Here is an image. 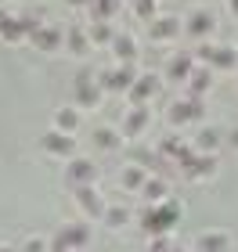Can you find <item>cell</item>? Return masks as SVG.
Masks as SVG:
<instances>
[{
  "mask_svg": "<svg viewBox=\"0 0 238 252\" xmlns=\"http://www.w3.org/2000/svg\"><path fill=\"white\" fill-rule=\"evenodd\" d=\"M180 216H184L180 202L177 198H166L159 205H144L141 216H137V223H141V231L148 238H166V234H173V227L180 223Z\"/></svg>",
  "mask_w": 238,
  "mask_h": 252,
  "instance_id": "1",
  "label": "cell"
},
{
  "mask_svg": "<svg viewBox=\"0 0 238 252\" xmlns=\"http://www.w3.org/2000/svg\"><path fill=\"white\" fill-rule=\"evenodd\" d=\"M65 188H87V184H98V166H94V158H87V155H72L69 162H65Z\"/></svg>",
  "mask_w": 238,
  "mask_h": 252,
  "instance_id": "4",
  "label": "cell"
},
{
  "mask_svg": "<svg viewBox=\"0 0 238 252\" xmlns=\"http://www.w3.org/2000/svg\"><path fill=\"white\" fill-rule=\"evenodd\" d=\"M69 7H90V0H65Z\"/></svg>",
  "mask_w": 238,
  "mask_h": 252,
  "instance_id": "36",
  "label": "cell"
},
{
  "mask_svg": "<svg viewBox=\"0 0 238 252\" xmlns=\"http://www.w3.org/2000/svg\"><path fill=\"white\" fill-rule=\"evenodd\" d=\"M72 202H76V209L83 213L87 220H98V223H101V216H105V209H108L105 194H101L94 184H87V188H76V191H72Z\"/></svg>",
  "mask_w": 238,
  "mask_h": 252,
  "instance_id": "6",
  "label": "cell"
},
{
  "mask_svg": "<svg viewBox=\"0 0 238 252\" xmlns=\"http://www.w3.org/2000/svg\"><path fill=\"white\" fill-rule=\"evenodd\" d=\"M195 252H231V234L228 231H202L195 238Z\"/></svg>",
  "mask_w": 238,
  "mask_h": 252,
  "instance_id": "19",
  "label": "cell"
},
{
  "mask_svg": "<svg viewBox=\"0 0 238 252\" xmlns=\"http://www.w3.org/2000/svg\"><path fill=\"white\" fill-rule=\"evenodd\" d=\"M228 141H231V148H235V152H238V126H235V130L228 133Z\"/></svg>",
  "mask_w": 238,
  "mask_h": 252,
  "instance_id": "35",
  "label": "cell"
},
{
  "mask_svg": "<svg viewBox=\"0 0 238 252\" xmlns=\"http://www.w3.org/2000/svg\"><path fill=\"white\" fill-rule=\"evenodd\" d=\"M155 152L163 155V158H170V162H173V166L180 169V166H184V162H188L191 155H195V148H191L188 141H180V137H163Z\"/></svg>",
  "mask_w": 238,
  "mask_h": 252,
  "instance_id": "15",
  "label": "cell"
},
{
  "mask_svg": "<svg viewBox=\"0 0 238 252\" xmlns=\"http://www.w3.org/2000/svg\"><path fill=\"white\" fill-rule=\"evenodd\" d=\"M47 252H69V249H65V245L58 242V238H51V249H47Z\"/></svg>",
  "mask_w": 238,
  "mask_h": 252,
  "instance_id": "34",
  "label": "cell"
},
{
  "mask_svg": "<svg viewBox=\"0 0 238 252\" xmlns=\"http://www.w3.org/2000/svg\"><path fill=\"white\" fill-rule=\"evenodd\" d=\"M87 36H90V43H112V36H116V29H112L108 22H90Z\"/></svg>",
  "mask_w": 238,
  "mask_h": 252,
  "instance_id": "30",
  "label": "cell"
},
{
  "mask_svg": "<svg viewBox=\"0 0 238 252\" xmlns=\"http://www.w3.org/2000/svg\"><path fill=\"white\" fill-rule=\"evenodd\" d=\"M54 238H58L69 252H83V249L90 245V227H87V223H62Z\"/></svg>",
  "mask_w": 238,
  "mask_h": 252,
  "instance_id": "12",
  "label": "cell"
},
{
  "mask_svg": "<svg viewBox=\"0 0 238 252\" xmlns=\"http://www.w3.org/2000/svg\"><path fill=\"white\" fill-rule=\"evenodd\" d=\"M148 126H152V112L148 108H130L127 116H123V141H137V137H144Z\"/></svg>",
  "mask_w": 238,
  "mask_h": 252,
  "instance_id": "14",
  "label": "cell"
},
{
  "mask_svg": "<svg viewBox=\"0 0 238 252\" xmlns=\"http://www.w3.org/2000/svg\"><path fill=\"white\" fill-rule=\"evenodd\" d=\"M228 7H231V15L238 18V0H228Z\"/></svg>",
  "mask_w": 238,
  "mask_h": 252,
  "instance_id": "37",
  "label": "cell"
},
{
  "mask_svg": "<svg viewBox=\"0 0 238 252\" xmlns=\"http://www.w3.org/2000/svg\"><path fill=\"white\" fill-rule=\"evenodd\" d=\"M90 47H94V43H90L83 26H69V29H65V51H69V54L83 58V54H90Z\"/></svg>",
  "mask_w": 238,
  "mask_h": 252,
  "instance_id": "22",
  "label": "cell"
},
{
  "mask_svg": "<svg viewBox=\"0 0 238 252\" xmlns=\"http://www.w3.org/2000/svg\"><path fill=\"white\" fill-rule=\"evenodd\" d=\"M159 94V79L152 72H141L137 79H134V87L127 90V97H130V108H144L148 101Z\"/></svg>",
  "mask_w": 238,
  "mask_h": 252,
  "instance_id": "11",
  "label": "cell"
},
{
  "mask_svg": "<svg viewBox=\"0 0 238 252\" xmlns=\"http://www.w3.org/2000/svg\"><path fill=\"white\" fill-rule=\"evenodd\" d=\"M47 249H51V242H47V238H40V234H29L26 242L18 245V252H47Z\"/></svg>",
  "mask_w": 238,
  "mask_h": 252,
  "instance_id": "32",
  "label": "cell"
},
{
  "mask_svg": "<svg viewBox=\"0 0 238 252\" xmlns=\"http://www.w3.org/2000/svg\"><path fill=\"white\" fill-rule=\"evenodd\" d=\"M0 252H18V249H11V245H0Z\"/></svg>",
  "mask_w": 238,
  "mask_h": 252,
  "instance_id": "38",
  "label": "cell"
},
{
  "mask_svg": "<svg viewBox=\"0 0 238 252\" xmlns=\"http://www.w3.org/2000/svg\"><path fill=\"white\" fill-rule=\"evenodd\" d=\"M141 198L148 202V205H159V202H166V198H170V188H166V180H163V177H148V180H144V188H141Z\"/></svg>",
  "mask_w": 238,
  "mask_h": 252,
  "instance_id": "24",
  "label": "cell"
},
{
  "mask_svg": "<svg viewBox=\"0 0 238 252\" xmlns=\"http://www.w3.org/2000/svg\"><path fill=\"white\" fill-rule=\"evenodd\" d=\"M0 40H4V43H26V40H29L26 26H22V15L0 11Z\"/></svg>",
  "mask_w": 238,
  "mask_h": 252,
  "instance_id": "17",
  "label": "cell"
},
{
  "mask_svg": "<svg viewBox=\"0 0 238 252\" xmlns=\"http://www.w3.org/2000/svg\"><path fill=\"white\" fill-rule=\"evenodd\" d=\"M29 43H33L36 51H43V54H58V51L65 47V32H62L58 26H47V22H43V26L29 36Z\"/></svg>",
  "mask_w": 238,
  "mask_h": 252,
  "instance_id": "10",
  "label": "cell"
},
{
  "mask_svg": "<svg viewBox=\"0 0 238 252\" xmlns=\"http://www.w3.org/2000/svg\"><path fill=\"white\" fill-rule=\"evenodd\" d=\"M191 68H195V54H191V51H177V54H170V62H166L163 72H166L170 83H188Z\"/></svg>",
  "mask_w": 238,
  "mask_h": 252,
  "instance_id": "13",
  "label": "cell"
},
{
  "mask_svg": "<svg viewBox=\"0 0 238 252\" xmlns=\"http://www.w3.org/2000/svg\"><path fill=\"white\" fill-rule=\"evenodd\" d=\"M123 0H90V22H108L112 15H119Z\"/></svg>",
  "mask_w": 238,
  "mask_h": 252,
  "instance_id": "27",
  "label": "cell"
},
{
  "mask_svg": "<svg viewBox=\"0 0 238 252\" xmlns=\"http://www.w3.org/2000/svg\"><path fill=\"white\" fill-rule=\"evenodd\" d=\"M134 15H137L141 22H152V18H159L155 0H134Z\"/></svg>",
  "mask_w": 238,
  "mask_h": 252,
  "instance_id": "31",
  "label": "cell"
},
{
  "mask_svg": "<svg viewBox=\"0 0 238 252\" xmlns=\"http://www.w3.org/2000/svg\"><path fill=\"white\" fill-rule=\"evenodd\" d=\"M72 101L76 108H98L101 105V87H98V76L90 68H79L76 79H72Z\"/></svg>",
  "mask_w": 238,
  "mask_h": 252,
  "instance_id": "5",
  "label": "cell"
},
{
  "mask_svg": "<svg viewBox=\"0 0 238 252\" xmlns=\"http://www.w3.org/2000/svg\"><path fill=\"white\" fill-rule=\"evenodd\" d=\"M213 26H217V22H213L209 11L195 7V11L188 15V22H184V32H188V36H195V40H206L209 32H213Z\"/></svg>",
  "mask_w": 238,
  "mask_h": 252,
  "instance_id": "18",
  "label": "cell"
},
{
  "mask_svg": "<svg viewBox=\"0 0 238 252\" xmlns=\"http://www.w3.org/2000/svg\"><path fill=\"white\" fill-rule=\"evenodd\" d=\"M40 152L47 158H62V162H69V158L76 155V137L62 133V130H47L40 137Z\"/></svg>",
  "mask_w": 238,
  "mask_h": 252,
  "instance_id": "8",
  "label": "cell"
},
{
  "mask_svg": "<svg viewBox=\"0 0 238 252\" xmlns=\"http://www.w3.org/2000/svg\"><path fill=\"white\" fill-rule=\"evenodd\" d=\"M184 87H188V97H202V94L213 87V68H209V65H195Z\"/></svg>",
  "mask_w": 238,
  "mask_h": 252,
  "instance_id": "21",
  "label": "cell"
},
{
  "mask_svg": "<svg viewBox=\"0 0 238 252\" xmlns=\"http://www.w3.org/2000/svg\"><path fill=\"white\" fill-rule=\"evenodd\" d=\"M195 62L209 65V68H220V72H231V68H238V51L228 47V43H199Z\"/></svg>",
  "mask_w": 238,
  "mask_h": 252,
  "instance_id": "2",
  "label": "cell"
},
{
  "mask_svg": "<svg viewBox=\"0 0 238 252\" xmlns=\"http://www.w3.org/2000/svg\"><path fill=\"white\" fill-rule=\"evenodd\" d=\"M54 130L76 137V130H79V108H54Z\"/></svg>",
  "mask_w": 238,
  "mask_h": 252,
  "instance_id": "25",
  "label": "cell"
},
{
  "mask_svg": "<svg viewBox=\"0 0 238 252\" xmlns=\"http://www.w3.org/2000/svg\"><path fill=\"white\" fill-rule=\"evenodd\" d=\"M177 173L184 177V180H191V184H202V180H209L213 173H217V158H213V155H199V152H195L184 166L177 169Z\"/></svg>",
  "mask_w": 238,
  "mask_h": 252,
  "instance_id": "9",
  "label": "cell"
},
{
  "mask_svg": "<svg viewBox=\"0 0 238 252\" xmlns=\"http://www.w3.org/2000/svg\"><path fill=\"white\" fill-rule=\"evenodd\" d=\"M148 36H152V43H170V40H177V36H180V18H173V15L152 18V22H148Z\"/></svg>",
  "mask_w": 238,
  "mask_h": 252,
  "instance_id": "16",
  "label": "cell"
},
{
  "mask_svg": "<svg viewBox=\"0 0 238 252\" xmlns=\"http://www.w3.org/2000/svg\"><path fill=\"white\" fill-rule=\"evenodd\" d=\"M123 137L112 130V126H98L94 130V148H101V152H119Z\"/></svg>",
  "mask_w": 238,
  "mask_h": 252,
  "instance_id": "29",
  "label": "cell"
},
{
  "mask_svg": "<svg viewBox=\"0 0 238 252\" xmlns=\"http://www.w3.org/2000/svg\"><path fill=\"white\" fill-rule=\"evenodd\" d=\"M144 180H148V169H141V166H123V173H119L123 191H137V194H141Z\"/></svg>",
  "mask_w": 238,
  "mask_h": 252,
  "instance_id": "26",
  "label": "cell"
},
{
  "mask_svg": "<svg viewBox=\"0 0 238 252\" xmlns=\"http://www.w3.org/2000/svg\"><path fill=\"white\" fill-rule=\"evenodd\" d=\"M130 220H134V216H130V209H127V205H108V209H105V216H101V223H105L108 231H119V227H127Z\"/></svg>",
  "mask_w": 238,
  "mask_h": 252,
  "instance_id": "28",
  "label": "cell"
},
{
  "mask_svg": "<svg viewBox=\"0 0 238 252\" xmlns=\"http://www.w3.org/2000/svg\"><path fill=\"white\" fill-rule=\"evenodd\" d=\"M108 47H112V54H116V62H119V65H130L134 58H137V40H134L130 32H116Z\"/></svg>",
  "mask_w": 238,
  "mask_h": 252,
  "instance_id": "20",
  "label": "cell"
},
{
  "mask_svg": "<svg viewBox=\"0 0 238 252\" xmlns=\"http://www.w3.org/2000/svg\"><path fill=\"white\" fill-rule=\"evenodd\" d=\"M220 130H217V126H202V130L195 133V141H191V148H195V152L199 155H213V152H217V148H220Z\"/></svg>",
  "mask_w": 238,
  "mask_h": 252,
  "instance_id": "23",
  "label": "cell"
},
{
  "mask_svg": "<svg viewBox=\"0 0 238 252\" xmlns=\"http://www.w3.org/2000/svg\"><path fill=\"white\" fill-rule=\"evenodd\" d=\"M170 126H188V123H202L206 119V105H202V97H180L170 105L166 112Z\"/></svg>",
  "mask_w": 238,
  "mask_h": 252,
  "instance_id": "7",
  "label": "cell"
},
{
  "mask_svg": "<svg viewBox=\"0 0 238 252\" xmlns=\"http://www.w3.org/2000/svg\"><path fill=\"white\" fill-rule=\"evenodd\" d=\"M148 252H180V245L166 234V238H152V242H148Z\"/></svg>",
  "mask_w": 238,
  "mask_h": 252,
  "instance_id": "33",
  "label": "cell"
},
{
  "mask_svg": "<svg viewBox=\"0 0 238 252\" xmlns=\"http://www.w3.org/2000/svg\"><path fill=\"white\" fill-rule=\"evenodd\" d=\"M137 65H116V68H105V72H98V87L101 94H127V90L134 87V79H137Z\"/></svg>",
  "mask_w": 238,
  "mask_h": 252,
  "instance_id": "3",
  "label": "cell"
}]
</instances>
